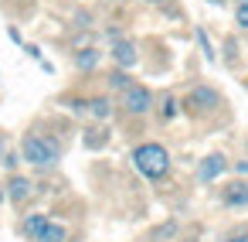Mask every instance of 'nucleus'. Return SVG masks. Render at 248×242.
<instances>
[{"mask_svg": "<svg viewBox=\"0 0 248 242\" xmlns=\"http://www.w3.org/2000/svg\"><path fill=\"white\" fill-rule=\"evenodd\" d=\"M129 160H133V167H136L150 184L167 181V177H170V167H173L170 150H167L163 143H156V140H143V143H136L133 154H129Z\"/></svg>", "mask_w": 248, "mask_h": 242, "instance_id": "f257e3e1", "label": "nucleus"}, {"mask_svg": "<svg viewBox=\"0 0 248 242\" xmlns=\"http://www.w3.org/2000/svg\"><path fill=\"white\" fill-rule=\"evenodd\" d=\"M21 160L31 167H55L62 160V143L38 133V130H28L21 137Z\"/></svg>", "mask_w": 248, "mask_h": 242, "instance_id": "f03ea898", "label": "nucleus"}, {"mask_svg": "<svg viewBox=\"0 0 248 242\" xmlns=\"http://www.w3.org/2000/svg\"><path fill=\"white\" fill-rule=\"evenodd\" d=\"M217 106H221V96L207 82H194L180 96V116H190V120H207V116H214Z\"/></svg>", "mask_w": 248, "mask_h": 242, "instance_id": "7ed1b4c3", "label": "nucleus"}, {"mask_svg": "<svg viewBox=\"0 0 248 242\" xmlns=\"http://www.w3.org/2000/svg\"><path fill=\"white\" fill-rule=\"evenodd\" d=\"M153 109H156V96H153L150 86L133 82V86L123 92V113H126L129 120H143V116H150Z\"/></svg>", "mask_w": 248, "mask_h": 242, "instance_id": "20e7f679", "label": "nucleus"}, {"mask_svg": "<svg viewBox=\"0 0 248 242\" xmlns=\"http://www.w3.org/2000/svg\"><path fill=\"white\" fill-rule=\"evenodd\" d=\"M4 188H7V201H11L17 211H24V205H31V201H34V194H38V184H34L31 177L17 174V171L4 181Z\"/></svg>", "mask_w": 248, "mask_h": 242, "instance_id": "39448f33", "label": "nucleus"}, {"mask_svg": "<svg viewBox=\"0 0 248 242\" xmlns=\"http://www.w3.org/2000/svg\"><path fill=\"white\" fill-rule=\"evenodd\" d=\"M217 201L231 211H248V177H238V181H228L217 188Z\"/></svg>", "mask_w": 248, "mask_h": 242, "instance_id": "423d86ee", "label": "nucleus"}, {"mask_svg": "<svg viewBox=\"0 0 248 242\" xmlns=\"http://www.w3.org/2000/svg\"><path fill=\"white\" fill-rule=\"evenodd\" d=\"M231 164H228V157L224 154H204L201 160H197V171H194V177H197V184H214L224 171H228Z\"/></svg>", "mask_w": 248, "mask_h": 242, "instance_id": "0eeeda50", "label": "nucleus"}, {"mask_svg": "<svg viewBox=\"0 0 248 242\" xmlns=\"http://www.w3.org/2000/svg\"><path fill=\"white\" fill-rule=\"evenodd\" d=\"M109 58H112V65L116 69H133L136 65V58H140V52H136V41L133 38H123V41H116V45H109Z\"/></svg>", "mask_w": 248, "mask_h": 242, "instance_id": "6e6552de", "label": "nucleus"}, {"mask_svg": "<svg viewBox=\"0 0 248 242\" xmlns=\"http://www.w3.org/2000/svg\"><path fill=\"white\" fill-rule=\"evenodd\" d=\"M48 222H51V215H48V211H28V215L17 222V232H21V239L38 242V235L48 228Z\"/></svg>", "mask_w": 248, "mask_h": 242, "instance_id": "1a4fd4ad", "label": "nucleus"}, {"mask_svg": "<svg viewBox=\"0 0 248 242\" xmlns=\"http://www.w3.org/2000/svg\"><path fill=\"white\" fill-rule=\"evenodd\" d=\"M116 116V99L109 92H99V96H89V120L95 123H109Z\"/></svg>", "mask_w": 248, "mask_h": 242, "instance_id": "9d476101", "label": "nucleus"}, {"mask_svg": "<svg viewBox=\"0 0 248 242\" xmlns=\"http://www.w3.org/2000/svg\"><path fill=\"white\" fill-rule=\"evenodd\" d=\"M99 62H102V52H99L95 45H82V48H75V69H78V72H95Z\"/></svg>", "mask_w": 248, "mask_h": 242, "instance_id": "9b49d317", "label": "nucleus"}, {"mask_svg": "<svg viewBox=\"0 0 248 242\" xmlns=\"http://www.w3.org/2000/svg\"><path fill=\"white\" fill-rule=\"evenodd\" d=\"M153 113L160 116V123H173V120L180 116V96H173V92H163Z\"/></svg>", "mask_w": 248, "mask_h": 242, "instance_id": "f8f14e48", "label": "nucleus"}, {"mask_svg": "<svg viewBox=\"0 0 248 242\" xmlns=\"http://www.w3.org/2000/svg\"><path fill=\"white\" fill-rule=\"evenodd\" d=\"M82 143H85L89 150H102V147L109 143V123H95V126H89V130L82 133Z\"/></svg>", "mask_w": 248, "mask_h": 242, "instance_id": "ddd939ff", "label": "nucleus"}, {"mask_svg": "<svg viewBox=\"0 0 248 242\" xmlns=\"http://www.w3.org/2000/svg\"><path fill=\"white\" fill-rule=\"evenodd\" d=\"M177 239H180V222L177 218H167L150 232V242H177Z\"/></svg>", "mask_w": 248, "mask_h": 242, "instance_id": "4468645a", "label": "nucleus"}, {"mask_svg": "<svg viewBox=\"0 0 248 242\" xmlns=\"http://www.w3.org/2000/svg\"><path fill=\"white\" fill-rule=\"evenodd\" d=\"M106 86H109V92H119V96H123V92L133 86V75H129L126 69H112V72L106 75Z\"/></svg>", "mask_w": 248, "mask_h": 242, "instance_id": "2eb2a0df", "label": "nucleus"}, {"mask_svg": "<svg viewBox=\"0 0 248 242\" xmlns=\"http://www.w3.org/2000/svg\"><path fill=\"white\" fill-rule=\"evenodd\" d=\"M38 242H68V228L62 222H48V228L38 235Z\"/></svg>", "mask_w": 248, "mask_h": 242, "instance_id": "dca6fc26", "label": "nucleus"}, {"mask_svg": "<svg viewBox=\"0 0 248 242\" xmlns=\"http://www.w3.org/2000/svg\"><path fill=\"white\" fill-rule=\"evenodd\" d=\"M194 35H197V45H201V52H204V58H207V62H214V58H217V52H214V45H211V38H207V31H204V28H197Z\"/></svg>", "mask_w": 248, "mask_h": 242, "instance_id": "f3484780", "label": "nucleus"}, {"mask_svg": "<svg viewBox=\"0 0 248 242\" xmlns=\"http://www.w3.org/2000/svg\"><path fill=\"white\" fill-rule=\"evenodd\" d=\"M221 242H248V225H234L231 232L221 235Z\"/></svg>", "mask_w": 248, "mask_h": 242, "instance_id": "a211bd4d", "label": "nucleus"}, {"mask_svg": "<svg viewBox=\"0 0 248 242\" xmlns=\"http://www.w3.org/2000/svg\"><path fill=\"white\" fill-rule=\"evenodd\" d=\"M65 106H68V113H75V116H89V99H65Z\"/></svg>", "mask_w": 248, "mask_h": 242, "instance_id": "6ab92c4d", "label": "nucleus"}, {"mask_svg": "<svg viewBox=\"0 0 248 242\" xmlns=\"http://www.w3.org/2000/svg\"><path fill=\"white\" fill-rule=\"evenodd\" d=\"M234 21H238V28H245V31H248V0H238V7H234Z\"/></svg>", "mask_w": 248, "mask_h": 242, "instance_id": "aec40b11", "label": "nucleus"}, {"mask_svg": "<svg viewBox=\"0 0 248 242\" xmlns=\"http://www.w3.org/2000/svg\"><path fill=\"white\" fill-rule=\"evenodd\" d=\"M4 164H7L11 171H17V164H21V150H17V154H7V157H4Z\"/></svg>", "mask_w": 248, "mask_h": 242, "instance_id": "412c9836", "label": "nucleus"}, {"mask_svg": "<svg viewBox=\"0 0 248 242\" xmlns=\"http://www.w3.org/2000/svg\"><path fill=\"white\" fill-rule=\"evenodd\" d=\"M231 171H234L238 177H248V160H238V164H231Z\"/></svg>", "mask_w": 248, "mask_h": 242, "instance_id": "4be33fe9", "label": "nucleus"}, {"mask_svg": "<svg viewBox=\"0 0 248 242\" xmlns=\"http://www.w3.org/2000/svg\"><path fill=\"white\" fill-rule=\"evenodd\" d=\"M24 52H28L34 62H41V48H38V45H24Z\"/></svg>", "mask_w": 248, "mask_h": 242, "instance_id": "5701e85b", "label": "nucleus"}, {"mask_svg": "<svg viewBox=\"0 0 248 242\" xmlns=\"http://www.w3.org/2000/svg\"><path fill=\"white\" fill-rule=\"evenodd\" d=\"M89 21H92L89 14H78V17H75V24H78V28H89Z\"/></svg>", "mask_w": 248, "mask_h": 242, "instance_id": "b1692460", "label": "nucleus"}, {"mask_svg": "<svg viewBox=\"0 0 248 242\" xmlns=\"http://www.w3.org/2000/svg\"><path fill=\"white\" fill-rule=\"evenodd\" d=\"M7 35H11V41H14V45H24V41H21V31H17V28H11Z\"/></svg>", "mask_w": 248, "mask_h": 242, "instance_id": "393cba45", "label": "nucleus"}, {"mask_svg": "<svg viewBox=\"0 0 248 242\" xmlns=\"http://www.w3.org/2000/svg\"><path fill=\"white\" fill-rule=\"evenodd\" d=\"M4 157H7V140L0 137V164H4Z\"/></svg>", "mask_w": 248, "mask_h": 242, "instance_id": "a878e982", "label": "nucleus"}, {"mask_svg": "<svg viewBox=\"0 0 248 242\" xmlns=\"http://www.w3.org/2000/svg\"><path fill=\"white\" fill-rule=\"evenodd\" d=\"M0 201H7V188L4 184H0Z\"/></svg>", "mask_w": 248, "mask_h": 242, "instance_id": "bb28decb", "label": "nucleus"}, {"mask_svg": "<svg viewBox=\"0 0 248 242\" xmlns=\"http://www.w3.org/2000/svg\"><path fill=\"white\" fill-rule=\"evenodd\" d=\"M140 4H167V0H140Z\"/></svg>", "mask_w": 248, "mask_h": 242, "instance_id": "cd10ccee", "label": "nucleus"}, {"mask_svg": "<svg viewBox=\"0 0 248 242\" xmlns=\"http://www.w3.org/2000/svg\"><path fill=\"white\" fill-rule=\"evenodd\" d=\"M177 242H201V239H197V235H190V239H177Z\"/></svg>", "mask_w": 248, "mask_h": 242, "instance_id": "c85d7f7f", "label": "nucleus"}, {"mask_svg": "<svg viewBox=\"0 0 248 242\" xmlns=\"http://www.w3.org/2000/svg\"><path fill=\"white\" fill-rule=\"evenodd\" d=\"M207 4H221V0H207Z\"/></svg>", "mask_w": 248, "mask_h": 242, "instance_id": "c756f323", "label": "nucleus"}]
</instances>
